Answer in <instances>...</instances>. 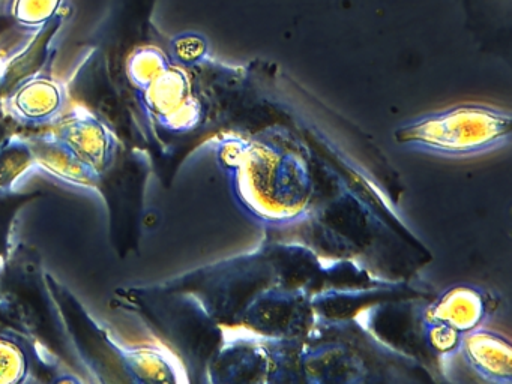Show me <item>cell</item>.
<instances>
[{
  "instance_id": "6da1fadb",
  "label": "cell",
  "mask_w": 512,
  "mask_h": 384,
  "mask_svg": "<svg viewBox=\"0 0 512 384\" xmlns=\"http://www.w3.org/2000/svg\"><path fill=\"white\" fill-rule=\"evenodd\" d=\"M44 273L43 257L37 246L13 243L7 257L0 260V306L20 332L65 368L85 378L86 383H92L68 339Z\"/></svg>"
},
{
  "instance_id": "7a4b0ae2",
  "label": "cell",
  "mask_w": 512,
  "mask_h": 384,
  "mask_svg": "<svg viewBox=\"0 0 512 384\" xmlns=\"http://www.w3.org/2000/svg\"><path fill=\"white\" fill-rule=\"evenodd\" d=\"M511 116L496 108L460 105L400 126L395 141L407 149L445 158H467L506 146Z\"/></svg>"
},
{
  "instance_id": "3957f363",
  "label": "cell",
  "mask_w": 512,
  "mask_h": 384,
  "mask_svg": "<svg viewBox=\"0 0 512 384\" xmlns=\"http://www.w3.org/2000/svg\"><path fill=\"white\" fill-rule=\"evenodd\" d=\"M71 104L80 105L97 117L121 141L122 146L149 152V137L133 95L113 78L109 60L100 47L80 63L67 84Z\"/></svg>"
},
{
  "instance_id": "277c9868",
  "label": "cell",
  "mask_w": 512,
  "mask_h": 384,
  "mask_svg": "<svg viewBox=\"0 0 512 384\" xmlns=\"http://www.w3.org/2000/svg\"><path fill=\"white\" fill-rule=\"evenodd\" d=\"M44 278L68 339L92 383L131 384L127 372V344H122L106 326L95 320L79 297L53 273L46 270Z\"/></svg>"
},
{
  "instance_id": "5b68a950",
  "label": "cell",
  "mask_w": 512,
  "mask_h": 384,
  "mask_svg": "<svg viewBox=\"0 0 512 384\" xmlns=\"http://www.w3.org/2000/svg\"><path fill=\"white\" fill-rule=\"evenodd\" d=\"M149 170V152L121 146L112 167L101 174L97 194L106 203L110 239L119 257H127L139 248Z\"/></svg>"
},
{
  "instance_id": "8992f818",
  "label": "cell",
  "mask_w": 512,
  "mask_h": 384,
  "mask_svg": "<svg viewBox=\"0 0 512 384\" xmlns=\"http://www.w3.org/2000/svg\"><path fill=\"white\" fill-rule=\"evenodd\" d=\"M70 105L67 84L40 71L0 99V114L23 128H50L67 113Z\"/></svg>"
},
{
  "instance_id": "52a82bcc",
  "label": "cell",
  "mask_w": 512,
  "mask_h": 384,
  "mask_svg": "<svg viewBox=\"0 0 512 384\" xmlns=\"http://www.w3.org/2000/svg\"><path fill=\"white\" fill-rule=\"evenodd\" d=\"M49 129L97 176L112 167L122 146L112 129L76 104Z\"/></svg>"
},
{
  "instance_id": "ba28073f",
  "label": "cell",
  "mask_w": 512,
  "mask_h": 384,
  "mask_svg": "<svg viewBox=\"0 0 512 384\" xmlns=\"http://www.w3.org/2000/svg\"><path fill=\"white\" fill-rule=\"evenodd\" d=\"M26 137L34 152L35 168L67 185L97 192L101 176L83 164L50 129Z\"/></svg>"
},
{
  "instance_id": "9c48e42d",
  "label": "cell",
  "mask_w": 512,
  "mask_h": 384,
  "mask_svg": "<svg viewBox=\"0 0 512 384\" xmlns=\"http://www.w3.org/2000/svg\"><path fill=\"white\" fill-rule=\"evenodd\" d=\"M467 365L493 383H509L512 378L511 342L487 329H472L461 341Z\"/></svg>"
},
{
  "instance_id": "30bf717a",
  "label": "cell",
  "mask_w": 512,
  "mask_h": 384,
  "mask_svg": "<svg viewBox=\"0 0 512 384\" xmlns=\"http://www.w3.org/2000/svg\"><path fill=\"white\" fill-rule=\"evenodd\" d=\"M127 372L131 384L188 381L178 357L161 344L127 345Z\"/></svg>"
},
{
  "instance_id": "8fae6325",
  "label": "cell",
  "mask_w": 512,
  "mask_h": 384,
  "mask_svg": "<svg viewBox=\"0 0 512 384\" xmlns=\"http://www.w3.org/2000/svg\"><path fill=\"white\" fill-rule=\"evenodd\" d=\"M485 303L475 288H451L439 302L428 311L433 324L451 327L455 332H469L478 326L484 317Z\"/></svg>"
},
{
  "instance_id": "7c38bea8",
  "label": "cell",
  "mask_w": 512,
  "mask_h": 384,
  "mask_svg": "<svg viewBox=\"0 0 512 384\" xmlns=\"http://www.w3.org/2000/svg\"><path fill=\"white\" fill-rule=\"evenodd\" d=\"M169 66V60L158 48H133L125 57L124 65H122V89L128 92L124 86V84H128L134 96V93L146 89Z\"/></svg>"
},
{
  "instance_id": "4fadbf2b",
  "label": "cell",
  "mask_w": 512,
  "mask_h": 384,
  "mask_svg": "<svg viewBox=\"0 0 512 384\" xmlns=\"http://www.w3.org/2000/svg\"><path fill=\"white\" fill-rule=\"evenodd\" d=\"M32 168L34 152L26 135L14 132L0 143V192L16 191L19 180Z\"/></svg>"
},
{
  "instance_id": "5bb4252c",
  "label": "cell",
  "mask_w": 512,
  "mask_h": 384,
  "mask_svg": "<svg viewBox=\"0 0 512 384\" xmlns=\"http://www.w3.org/2000/svg\"><path fill=\"white\" fill-rule=\"evenodd\" d=\"M43 195L41 191L0 192V260H4L13 246V228L23 207Z\"/></svg>"
},
{
  "instance_id": "9a60e30c",
  "label": "cell",
  "mask_w": 512,
  "mask_h": 384,
  "mask_svg": "<svg viewBox=\"0 0 512 384\" xmlns=\"http://www.w3.org/2000/svg\"><path fill=\"white\" fill-rule=\"evenodd\" d=\"M61 5L62 0H13L8 14L20 27L37 30L58 17Z\"/></svg>"
},
{
  "instance_id": "2e32d148",
  "label": "cell",
  "mask_w": 512,
  "mask_h": 384,
  "mask_svg": "<svg viewBox=\"0 0 512 384\" xmlns=\"http://www.w3.org/2000/svg\"><path fill=\"white\" fill-rule=\"evenodd\" d=\"M11 134H14L13 123H11L7 117L0 114V143L7 140Z\"/></svg>"
},
{
  "instance_id": "e0dca14e",
  "label": "cell",
  "mask_w": 512,
  "mask_h": 384,
  "mask_svg": "<svg viewBox=\"0 0 512 384\" xmlns=\"http://www.w3.org/2000/svg\"><path fill=\"white\" fill-rule=\"evenodd\" d=\"M19 330L16 326H14L13 321L8 318V315L5 314L4 309L0 306V333L7 332V330ZM20 332V330H19Z\"/></svg>"
}]
</instances>
